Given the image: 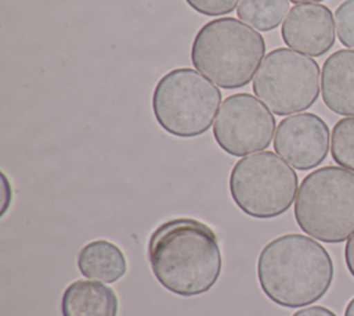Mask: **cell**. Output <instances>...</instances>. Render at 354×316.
Returning <instances> with one entry per match:
<instances>
[{
    "mask_svg": "<svg viewBox=\"0 0 354 316\" xmlns=\"http://www.w3.org/2000/svg\"><path fill=\"white\" fill-rule=\"evenodd\" d=\"M148 261L159 284L180 297L207 292L223 267L216 233L192 218L160 223L149 236Z\"/></svg>",
    "mask_w": 354,
    "mask_h": 316,
    "instance_id": "1",
    "label": "cell"
},
{
    "mask_svg": "<svg viewBox=\"0 0 354 316\" xmlns=\"http://www.w3.org/2000/svg\"><path fill=\"white\" fill-rule=\"evenodd\" d=\"M257 279L268 299L285 308L319 301L333 280L329 252L315 240L289 233L267 243L257 259Z\"/></svg>",
    "mask_w": 354,
    "mask_h": 316,
    "instance_id": "2",
    "label": "cell"
},
{
    "mask_svg": "<svg viewBox=\"0 0 354 316\" xmlns=\"http://www.w3.org/2000/svg\"><path fill=\"white\" fill-rule=\"evenodd\" d=\"M264 55V37L232 17L206 22L196 32L191 46L192 65L227 90L246 86Z\"/></svg>",
    "mask_w": 354,
    "mask_h": 316,
    "instance_id": "3",
    "label": "cell"
},
{
    "mask_svg": "<svg viewBox=\"0 0 354 316\" xmlns=\"http://www.w3.org/2000/svg\"><path fill=\"white\" fill-rule=\"evenodd\" d=\"M299 227L324 243H342L354 233V173L322 166L301 180L295 198Z\"/></svg>",
    "mask_w": 354,
    "mask_h": 316,
    "instance_id": "4",
    "label": "cell"
},
{
    "mask_svg": "<svg viewBox=\"0 0 354 316\" xmlns=\"http://www.w3.org/2000/svg\"><path fill=\"white\" fill-rule=\"evenodd\" d=\"M221 91L199 71L176 68L165 73L152 93V112L167 133L188 139L207 132L213 123Z\"/></svg>",
    "mask_w": 354,
    "mask_h": 316,
    "instance_id": "5",
    "label": "cell"
},
{
    "mask_svg": "<svg viewBox=\"0 0 354 316\" xmlns=\"http://www.w3.org/2000/svg\"><path fill=\"white\" fill-rule=\"evenodd\" d=\"M296 172L272 151L241 158L230 173L228 187L235 205L248 216L271 219L285 213L297 190Z\"/></svg>",
    "mask_w": 354,
    "mask_h": 316,
    "instance_id": "6",
    "label": "cell"
},
{
    "mask_svg": "<svg viewBox=\"0 0 354 316\" xmlns=\"http://www.w3.org/2000/svg\"><path fill=\"white\" fill-rule=\"evenodd\" d=\"M319 65L286 47L267 53L254 75L253 91L279 116L310 108L319 96Z\"/></svg>",
    "mask_w": 354,
    "mask_h": 316,
    "instance_id": "7",
    "label": "cell"
},
{
    "mask_svg": "<svg viewBox=\"0 0 354 316\" xmlns=\"http://www.w3.org/2000/svg\"><path fill=\"white\" fill-rule=\"evenodd\" d=\"M274 130V115L249 93H235L224 98L213 125L216 143L232 157L266 150Z\"/></svg>",
    "mask_w": 354,
    "mask_h": 316,
    "instance_id": "8",
    "label": "cell"
},
{
    "mask_svg": "<svg viewBox=\"0 0 354 316\" xmlns=\"http://www.w3.org/2000/svg\"><path fill=\"white\" fill-rule=\"evenodd\" d=\"M274 150L293 168L310 170L322 164L328 155L329 128L313 112L286 116L277 126Z\"/></svg>",
    "mask_w": 354,
    "mask_h": 316,
    "instance_id": "9",
    "label": "cell"
},
{
    "mask_svg": "<svg viewBox=\"0 0 354 316\" xmlns=\"http://www.w3.org/2000/svg\"><path fill=\"white\" fill-rule=\"evenodd\" d=\"M283 43L311 57L326 54L335 44V19L324 4H296L282 22Z\"/></svg>",
    "mask_w": 354,
    "mask_h": 316,
    "instance_id": "10",
    "label": "cell"
},
{
    "mask_svg": "<svg viewBox=\"0 0 354 316\" xmlns=\"http://www.w3.org/2000/svg\"><path fill=\"white\" fill-rule=\"evenodd\" d=\"M321 96L324 104L339 115H354V50L332 53L321 71Z\"/></svg>",
    "mask_w": 354,
    "mask_h": 316,
    "instance_id": "11",
    "label": "cell"
},
{
    "mask_svg": "<svg viewBox=\"0 0 354 316\" xmlns=\"http://www.w3.org/2000/svg\"><path fill=\"white\" fill-rule=\"evenodd\" d=\"M118 309L115 290L98 281L75 280L61 298L62 316H118Z\"/></svg>",
    "mask_w": 354,
    "mask_h": 316,
    "instance_id": "12",
    "label": "cell"
},
{
    "mask_svg": "<svg viewBox=\"0 0 354 316\" xmlns=\"http://www.w3.org/2000/svg\"><path fill=\"white\" fill-rule=\"evenodd\" d=\"M77 267L87 279L115 283L126 274L127 262L116 244L100 238L90 241L77 252Z\"/></svg>",
    "mask_w": 354,
    "mask_h": 316,
    "instance_id": "13",
    "label": "cell"
},
{
    "mask_svg": "<svg viewBox=\"0 0 354 316\" xmlns=\"http://www.w3.org/2000/svg\"><path fill=\"white\" fill-rule=\"evenodd\" d=\"M289 10V0H241L236 15L254 29L268 32L275 29Z\"/></svg>",
    "mask_w": 354,
    "mask_h": 316,
    "instance_id": "14",
    "label": "cell"
},
{
    "mask_svg": "<svg viewBox=\"0 0 354 316\" xmlns=\"http://www.w3.org/2000/svg\"><path fill=\"white\" fill-rule=\"evenodd\" d=\"M330 154L333 161L354 172V116L339 119L330 134Z\"/></svg>",
    "mask_w": 354,
    "mask_h": 316,
    "instance_id": "15",
    "label": "cell"
},
{
    "mask_svg": "<svg viewBox=\"0 0 354 316\" xmlns=\"http://www.w3.org/2000/svg\"><path fill=\"white\" fill-rule=\"evenodd\" d=\"M335 28L339 42L354 49V0H344L335 11Z\"/></svg>",
    "mask_w": 354,
    "mask_h": 316,
    "instance_id": "16",
    "label": "cell"
},
{
    "mask_svg": "<svg viewBox=\"0 0 354 316\" xmlns=\"http://www.w3.org/2000/svg\"><path fill=\"white\" fill-rule=\"evenodd\" d=\"M185 3L196 12L206 17H220L232 12L238 0H185Z\"/></svg>",
    "mask_w": 354,
    "mask_h": 316,
    "instance_id": "17",
    "label": "cell"
},
{
    "mask_svg": "<svg viewBox=\"0 0 354 316\" xmlns=\"http://www.w3.org/2000/svg\"><path fill=\"white\" fill-rule=\"evenodd\" d=\"M292 316H337L333 310L325 308V306H308L304 309H300L297 312H295Z\"/></svg>",
    "mask_w": 354,
    "mask_h": 316,
    "instance_id": "18",
    "label": "cell"
},
{
    "mask_svg": "<svg viewBox=\"0 0 354 316\" xmlns=\"http://www.w3.org/2000/svg\"><path fill=\"white\" fill-rule=\"evenodd\" d=\"M344 261L350 274L354 277V233L347 238L344 248Z\"/></svg>",
    "mask_w": 354,
    "mask_h": 316,
    "instance_id": "19",
    "label": "cell"
},
{
    "mask_svg": "<svg viewBox=\"0 0 354 316\" xmlns=\"http://www.w3.org/2000/svg\"><path fill=\"white\" fill-rule=\"evenodd\" d=\"M1 177H3V188H4V202H3V212H6L7 207H8V202H10V198H11V188H10V184L7 182V177L4 173H1Z\"/></svg>",
    "mask_w": 354,
    "mask_h": 316,
    "instance_id": "20",
    "label": "cell"
},
{
    "mask_svg": "<svg viewBox=\"0 0 354 316\" xmlns=\"http://www.w3.org/2000/svg\"><path fill=\"white\" fill-rule=\"evenodd\" d=\"M344 316H354V298H351L350 302L347 304L344 309Z\"/></svg>",
    "mask_w": 354,
    "mask_h": 316,
    "instance_id": "21",
    "label": "cell"
},
{
    "mask_svg": "<svg viewBox=\"0 0 354 316\" xmlns=\"http://www.w3.org/2000/svg\"><path fill=\"white\" fill-rule=\"evenodd\" d=\"M290 1H293V3H296V4H299V3H303V4H308V3H318V1H322V0H290Z\"/></svg>",
    "mask_w": 354,
    "mask_h": 316,
    "instance_id": "22",
    "label": "cell"
}]
</instances>
